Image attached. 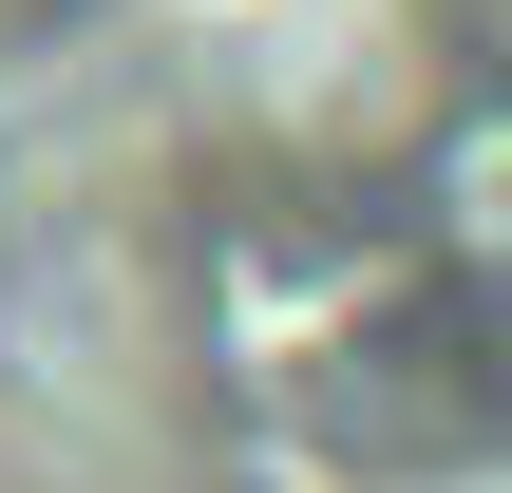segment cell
Segmentation results:
<instances>
[{"instance_id": "1", "label": "cell", "mask_w": 512, "mask_h": 493, "mask_svg": "<svg viewBox=\"0 0 512 493\" xmlns=\"http://www.w3.org/2000/svg\"><path fill=\"white\" fill-rule=\"evenodd\" d=\"M304 57H342V0H0V493L209 475L228 266L304 209L266 152Z\"/></svg>"}]
</instances>
